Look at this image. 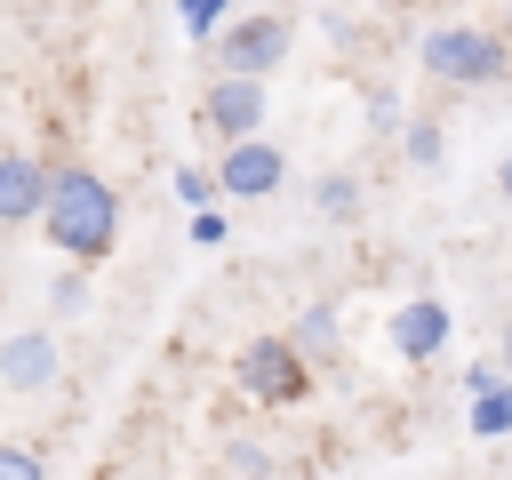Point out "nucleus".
<instances>
[{
    "mask_svg": "<svg viewBox=\"0 0 512 480\" xmlns=\"http://www.w3.org/2000/svg\"><path fill=\"white\" fill-rule=\"evenodd\" d=\"M416 64L440 88H504L512 80V40H504V24L496 32L488 24H432L416 40Z\"/></svg>",
    "mask_w": 512,
    "mask_h": 480,
    "instance_id": "f03ea898",
    "label": "nucleus"
},
{
    "mask_svg": "<svg viewBox=\"0 0 512 480\" xmlns=\"http://www.w3.org/2000/svg\"><path fill=\"white\" fill-rule=\"evenodd\" d=\"M448 328H456V320H448L440 296H408V304L392 312V352H400V360H440V352H448Z\"/></svg>",
    "mask_w": 512,
    "mask_h": 480,
    "instance_id": "6e6552de",
    "label": "nucleus"
},
{
    "mask_svg": "<svg viewBox=\"0 0 512 480\" xmlns=\"http://www.w3.org/2000/svg\"><path fill=\"white\" fill-rule=\"evenodd\" d=\"M224 472H280V456L256 440H224Z\"/></svg>",
    "mask_w": 512,
    "mask_h": 480,
    "instance_id": "f3484780",
    "label": "nucleus"
},
{
    "mask_svg": "<svg viewBox=\"0 0 512 480\" xmlns=\"http://www.w3.org/2000/svg\"><path fill=\"white\" fill-rule=\"evenodd\" d=\"M312 208H320L328 224H352V216H360V176H352V168H328V176L312 184Z\"/></svg>",
    "mask_w": 512,
    "mask_h": 480,
    "instance_id": "9b49d317",
    "label": "nucleus"
},
{
    "mask_svg": "<svg viewBox=\"0 0 512 480\" xmlns=\"http://www.w3.org/2000/svg\"><path fill=\"white\" fill-rule=\"evenodd\" d=\"M40 472H48L40 448H0V480H40Z\"/></svg>",
    "mask_w": 512,
    "mask_h": 480,
    "instance_id": "a211bd4d",
    "label": "nucleus"
},
{
    "mask_svg": "<svg viewBox=\"0 0 512 480\" xmlns=\"http://www.w3.org/2000/svg\"><path fill=\"white\" fill-rule=\"evenodd\" d=\"M224 232H232V224H224V208H216V200H208V208H192V240H200V248H224Z\"/></svg>",
    "mask_w": 512,
    "mask_h": 480,
    "instance_id": "6ab92c4d",
    "label": "nucleus"
},
{
    "mask_svg": "<svg viewBox=\"0 0 512 480\" xmlns=\"http://www.w3.org/2000/svg\"><path fill=\"white\" fill-rule=\"evenodd\" d=\"M368 128H376V136H392V128H400V104H392V88H368Z\"/></svg>",
    "mask_w": 512,
    "mask_h": 480,
    "instance_id": "aec40b11",
    "label": "nucleus"
},
{
    "mask_svg": "<svg viewBox=\"0 0 512 480\" xmlns=\"http://www.w3.org/2000/svg\"><path fill=\"white\" fill-rule=\"evenodd\" d=\"M288 16H224L216 24V72H256V80H272L280 64H288Z\"/></svg>",
    "mask_w": 512,
    "mask_h": 480,
    "instance_id": "20e7f679",
    "label": "nucleus"
},
{
    "mask_svg": "<svg viewBox=\"0 0 512 480\" xmlns=\"http://www.w3.org/2000/svg\"><path fill=\"white\" fill-rule=\"evenodd\" d=\"M496 360L512 368V312H504V336H496Z\"/></svg>",
    "mask_w": 512,
    "mask_h": 480,
    "instance_id": "5701e85b",
    "label": "nucleus"
},
{
    "mask_svg": "<svg viewBox=\"0 0 512 480\" xmlns=\"http://www.w3.org/2000/svg\"><path fill=\"white\" fill-rule=\"evenodd\" d=\"M288 336H296V352H304L312 368H328V360H344V312H336L328 296H312V304L296 312V328H288Z\"/></svg>",
    "mask_w": 512,
    "mask_h": 480,
    "instance_id": "9d476101",
    "label": "nucleus"
},
{
    "mask_svg": "<svg viewBox=\"0 0 512 480\" xmlns=\"http://www.w3.org/2000/svg\"><path fill=\"white\" fill-rule=\"evenodd\" d=\"M496 376H512V368H504V360H496V368H488V360H472V368H464V392H488Z\"/></svg>",
    "mask_w": 512,
    "mask_h": 480,
    "instance_id": "412c9836",
    "label": "nucleus"
},
{
    "mask_svg": "<svg viewBox=\"0 0 512 480\" xmlns=\"http://www.w3.org/2000/svg\"><path fill=\"white\" fill-rule=\"evenodd\" d=\"M496 192H504V200H512V152H504V160H496Z\"/></svg>",
    "mask_w": 512,
    "mask_h": 480,
    "instance_id": "b1692460",
    "label": "nucleus"
},
{
    "mask_svg": "<svg viewBox=\"0 0 512 480\" xmlns=\"http://www.w3.org/2000/svg\"><path fill=\"white\" fill-rule=\"evenodd\" d=\"M368 8H392V0H368Z\"/></svg>",
    "mask_w": 512,
    "mask_h": 480,
    "instance_id": "a878e982",
    "label": "nucleus"
},
{
    "mask_svg": "<svg viewBox=\"0 0 512 480\" xmlns=\"http://www.w3.org/2000/svg\"><path fill=\"white\" fill-rule=\"evenodd\" d=\"M48 168H56V160L0 152V224H40V208H48Z\"/></svg>",
    "mask_w": 512,
    "mask_h": 480,
    "instance_id": "1a4fd4ad",
    "label": "nucleus"
},
{
    "mask_svg": "<svg viewBox=\"0 0 512 480\" xmlns=\"http://www.w3.org/2000/svg\"><path fill=\"white\" fill-rule=\"evenodd\" d=\"M56 336L48 328H16V336H0V392H48L56 384Z\"/></svg>",
    "mask_w": 512,
    "mask_h": 480,
    "instance_id": "0eeeda50",
    "label": "nucleus"
},
{
    "mask_svg": "<svg viewBox=\"0 0 512 480\" xmlns=\"http://www.w3.org/2000/svg\"><path fill=\"white\" fill-rule=\"evenodd\" d=\"M48 304L72 320V312H88V272H80V256H72V272H56V288H48Z\"/></svg>",
    "mask_w": 512,
    "mask_h": 480,
    "instance_id": "2eb2a0df",
    "label": "nucleus"
},
{
    "mask_svg": "<svg viewBox=\"0 0 512 480\" xmlns=\"http://www.w3.org/2000/svg\"><path fill=\"white\" fill-rule=\"evenodd\" d=\"M400 152H408V168H440V160H448L440 120H400Z\"/></svg>",
    "mask_w": 512,
    "mask_h": 480,
    "instance_id": "ddd939ff",
    "label": "nucleus"
},
{
    "mask_svg": "<svg viewBox=\"0 0 512 480\" xmlns=\"http://www.w3.org/2000/svg\"><path fill=\"white\" fill-rule=\"evenodd\" d=\"M320 32H328V40H360V32H352V16H344V8H320Z\"/></svg>",
    "mask_w": 512,
    "mask_h": 480,
    "instance_id": "4be33fe9",
    "label": "nucleus"
},
{
    "mask_svg": "<svg viewBox=\"0 0 512 480\" xmlns=\"http://www.w3.org/2000/svg\"><path fill=\"white\" fill-rule=\"evenodd\" d=\"M504 40H512V0H504Z\"/></svg>",
    "mask_w": 512,
    "mask_h": 480,
    "instance_id": "393cba45",
    "label": "nucleus"
},
{
    "mask_svg": "<svg viewBox=\"0 0 512 480\" xmlns=\"http://www.w3.org/2000/svg\"><path fill=\"white\" fill-rule=\"evenodd\" d=\"M216 184H224V200H272L280 184H288V152L256 128V136H232L224 144V160H216Z\"/></svg>",
    "mask_w": 512,
    "mask_h": 480,
    "instance_id": "39448f33",
    "label": "nucleus"
},
{
    "mask_svg": "<svg viewBox=\"0 0 512 480\" xmlns=\"http://www.w3.org/2000/svg\"><path fill=\"white\" fill-rule=\"evenodd\" d=\"M264 112H272V96H264V80H256V72H216V80H208V96H200V120H208V136H216V144L256 136V128H264Z\"/></svg>",
    "mask_w": 512,
    "mask_h": 480,
    "instance_id": "423d86ee",
    "label": "nucleus"
},
{
    "mask_svg": "<svg viewBox=\"0 0 512 480\" xmlns=\"http://www.w3.org/2000/svg\"><path fill=\"white\" fill-rule=\"evenodd\" d=\"M176 16H184L192 40H216V24L232 16V0H176Z\"/></svg>",
    "mask_w": 512,
    "mask_h": 480,
    "instance_id": "4468645a",
    "label": "nucleus"
},
{
    "mask_svg": "<svg viewBox=\"0 0 512 480\" xmlns=\"http://www.w3.org/2000/svg\"><path fill=\"white\" fill-rule=\"evenodd\" d=\"M472 432L480 440H512V376H496L488 392H472Z\"/></svg>",
    "mask_w": 512,
    "mask_h": 480,
    "instance_id": "f8f14e48",
    "label": "nucleus"
},
{
    "mask_svg": "<svg viewBox=\"0 0 512 480\" xmlns=\"http://www.w3.org/2000/svg\"><path fill=\"white\" fill-rule=\"evenodd\" d=\"M216 192H224V184H216V168H176V200H184V208H208Z\"/></svg>",
    "mask_w": 512,
    "mask_h": 480,
    "instance_id": "dca6fc26",
    "label": "nucleus"
},
{
    "mask_svg": "<svg viewBox=\"0 0 512 480\" xmlns=\"http://www.w3.org/2000/svg\"><path fill=\"white\" fill-rule=\"evenodd\" d=\"M40 232L80 256V264H104L120 248V192L88 168V160H56L48 168V208H40Z\"/></svg>",
    "mask_w": 512,
    "mask_h": 480,
    "instance_id": "f257e3e1",
    "label": "nucleus"
},
{
    "mask_svg": "<svg viewBox=\"0 0 512 480\" xmlns=\"http://www.w3.org/2000/svg\"><path fill=\"white\" fill-rule=\"evenodd\" d=\"M312 360L296 352V336H248L240 352H232V384H240V400H256V408H296L304 392H312Z\"/></svg>",
    "mask_w": 512,
    "mask_h": 480,
    "instance_id": "7ed1b4c3",
    "label": "nucleus"
}]
</instances>
